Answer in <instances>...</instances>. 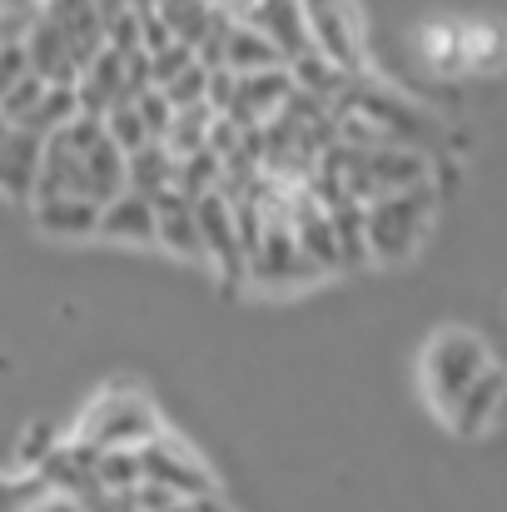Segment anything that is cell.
Instances as JSON below:
<instances>
[{
    "label": "cell",
    "instance_id": "cell-1",
    "mask_svg": "<svg viewBox=\"0 0 507 512\" xmlns=\"http://www.w3.org/2000/svg\"><path fill=\"white\" fill-rule=\"evenodd\" d=\"M165 433L155 403L140 388H105L80 418H75V443L95 448V453H140L145 443H155Z\"/></svg>",
    "mask_w": 507,
    "mask_h": 512
},
{
    "label": "cell",
    "instance_id": "cell-2",
    "mask_svg": "<svg viewBox=\"0 0 507 512\" xmlns=\"http://www.w3.org/2000/svg\"><path fill=\"white\" fill-rule=\"evenodd\" d=\"M488 368H493V353H488V343L478 339L473 329H443V334H433L428 348H423L418 378H423L428 403L448 418L453 403H458Z\"/></svg>",
    "mask_w": 507,
    "mask_h": 512
},
{
    "label": "cell",
    "instance_id": "cell-3",
    "mask_svg": "<svg viewBox=\"0 0 507 512\" xmlns=\"http://www.w3.org/2000/svg\"><path fill=\"white\" fill-rule=\"evenodd\" d=\"M433 209H438L433 184L363 204V244H368V259H383V264L408 259V254L423 244V234H428V224H433Z\"/></svg>",
    "mask_w": 507,
    "mask_h": 512
},
{
    "label": "cell",
    "instance_id": "cell-4",
    "mask_svg": "<svg viewBox=\"0 0 507 512\" xmlns=\"http://www.w3.org/2000/svg\"><path fill=\"white\" fill-rule=\"evenodd\" d=\"M140 473H145L150 488H165V493H174L179 503L219 498V478H214V473H209L184 443H174L169 433H160L155 443L140 448Z\"/></svg>",
    "mask_w": 507,
    "mask_h": 512
},
{
    "label": "cell",
    "instance_id": "cell-5",
    "mask_svg": "<svg viewBox=\"0 0 507 512\" xmlns=\"http://www.w3.org/2000/svg\"><path fill=\"white\" fill-rule=\"evenodd\" d=\"M194 229H199V259L219 274V284H244V244H239L234 204L224 194H204L194 204Z\"/></svg>",
    "mask_w": 507,
    "mask_h": 512
},
{
    "label": "cell",
    "instance_id": "cell-6",
    "mask_svg": "<svg viewBox=\"0 0 507 512\" xmlns=\"http://www.w3.org/2000/svg\"><path fill=\"white\" fill-rule=\"evenodd\" d=\"M304 25H309V50L324 55L348 80H358V70H363L358 15L348 5H304Z\"/></svg>",
    "mask_w": 507,
    "mask_h": 512
},
{
    "label": "cell",
    "instance_id": "cell-7",
    "mask_svg": "<svg viewBox=\"0 0 507 512\" xmlns=\"http://www.w3.org/2000/svg\"><path fill=\"white\" fill-rule=\"evenodd\" d=\"M249 30H259L274 50H279V60L284 65H294L304 50H309V25H304V5H294V0H264V5H239L234 10Z\"/></svg>",
    "mask_w": 507,
    "mask_h": 512
},
{
    "label": "cell",
    "instance_id": "cell-8",
    "mask_svg": "<svg viewBox=\"0 0 507 512\" xmlns=\"http://www.w3.org/2000/svg\"><path fill=\"white\" fill-rule=\"evenodd\" d=\"M40 155H45V140H35L25 130H5V140H0V199H10L20 209L35 204Z\"/></svg>",
    "mask_w": 507,
    "mask_h": 512
},
{
    "label": "cell",
    "instance_id": "cell-9",
    "mask_svg": "<svg viewBox=\"0 0 507 512\" xmlns=\"http://www.w3.org/2000/svg\"><path fill=\"white\" fill-rule=\"evenodd\" d=\"M120 100H130V90H125V55H115V50L105 45V50L75 75V110L105 120V110L120 105Z\"/></svg>",
    "mask_w": 507,
    "mask_h": 512
},
{
    "label": "cell",
    "instance_id": "cell-10",
    "mask_svg": "<svg viewBox=\"0 0 507 512\" xmlns=\"http://www.w3.org/2000/svg\"><path fill=\"white\" fill-rule=\"evenodd\" d=\"M219 70H229L234 80L239 75H259V70H289L284 60H279V50L259 35V30H249L239 15H229V5H224V40H219Z\"/></svg>",
    "mask_w": 507,
    "mask_h": 512
},
{
    "label": "cell",
    "instance_id": "cell-11",
    "mask_svg": "<svg viewBox=\"0 0 507 512\" xmlns=\"http://www.w3.org/2000/svg\"><path fill=\"white\" fill-rule=\"evenodd\" d=\"M503 398H507V373L493 363V368H488V373H483V378H478L458 403H453V413H448L443 423H448L458 438H483V433L493 428V418H498V403H503Z\"/></svg>",
    "mask_w": 507,
    "mask_h": 512
},
{
    "label": "cell",
    "instance_id": "cell-12",
    "mask_svg": "<svg viewBox=\"0 0 507 512\" xmlns=\"http://www.w3.org/2000/svg\"><path fill=\"white\" fill-rule=\"evenodd\" d=\"M30 214H35V229L50 234V239H95V229H100V204L75 199V194L35 199Z\"/></svg>",
    "mask_w": 507,
    "mask_h": 512
},
{
    "label": "cell",
    "instance_id": "cell-13",
    "mask_svg": "<svg viewBox=\"0 0 507 512\" xmlns=\"http://www.w3.org/2000/svg\"><path fill=\"white\" fill-rule=\"evenodd\" d=\"M150 209H155V244L169 249L174 259H199V229H194V204L184 199V194H155L150 199Z\"/></svg>",
    "mask_w": 507,
    "mask_h": 512
},
{
    "label": "cell",
    "instance_id": "cell-14",
    "mask_svg": "<svg viewBox=\"0 0 507 512\" xmlns=\"http://www.w3.org/2000/svg\"><path fill=\"white\" fill-rule=\"evenodd\" d=\"M100 239H115V244H155V209L150 199L140 194H120L100 209Z\"/></svg>",
    "mask_w": 507,
    "mask_h": 512
},
{
    "label": "cell",
    "instance_id": "cell-15",
    "mask_svg": "<svg viewBox=\"0 0 507 512\" xmlns=\"http://www.w3.org/2000/svg\"><path fill=\"white\" fill-rule=\"evenodd\" d=\"M458 50H463V70L493 75L507 65V25L498 20H458Z\"/></svg>",
    "mask_w": 507,
    "mask_h": 512
},
{
    "label": "cell",
    "instance_id": "cell-16",
    "mask_svg": "<svg viewBox=\"0 0 507 512\" xmlns=\"http://www.w3.org/2000/svg\"><path fill=\"white\" fill-rule=\"evenodd\" d=\"M160 10V20H165L169 40L174 45H184V50H204L209 45V35H214V25H219V5H189V0H160L155 5Z\"/></svg>",
    "mask_w": 507,
    "mask_h": 512
},
{
    "label": "cell",
    "instance_id": "cell-17",
    "mask_svg": "<svg viewBox=\"0 0 507 512\" xmlns=\"http://www.w3.org/2000/svg\"><path fill=\"white\" fill-rule=\"evenodd\" d=\"M80 179H85V189H80V194H85L90 204H100V209H105L110 199H120V194H125V155H120L110 140H100V145L80 160Z\"/></svg>",
    "mask_w": 507,
    "mask_h": 512
},
{
    "label": "cell",
    "instance_id": "cell-18",
    "mask_svg": "<svg viewBox=\"0 0 507 512\" xmlns=\"http://www.w3.org/2000/svg\"><path fill=\"white\" fill-rule=\"evenodd\" d=\"M165 189H174V155L165 145H145V150L125 155V194L155 199Z\"/></svg>",
    "mask_w": 507,
    "mask_h": 512
},
{
    "label": "cell",
    "instance_id": "cell-19",
    "mask_svg": "<svg viewBox=\"0 0 507 512\" xmlns=\"http://www.w3.org/2000/svg\"><path fill=\"white\" fill-rule=\"evenodd\" d=\"M289 80H294V90L299 95H309V100H319V105H329V100H338L353 80L343 75V70H334L324 55H314V50H304L294 65H289Z\"/></svg>",
    "mask_w": 507,
    "mask_h": 512
},
{
    "label": "cell",
    "instance_id": "cell-20",
    "mask_svg": "<svg viewBox=\"0 0 507 512\" xmlns=\"http://www.w3.org/2000/svg\"><path fill=\"white\" fill-rule=\"evenodd\" d=\"M418 50H423L428 70H438V75H458V70H463L458 20H423V25H418Z\"/></svg>",
    "mask_w": 507,
    "mask_h": 512
},
{
    "label": "cell",
    "instance_id": "cell-21",
    "mask_svg": "<svg viewBox=\"0 0 507 512\" xmlns=\"http://www.w3.org/2000/svg\"><path fill=\"white\" fill-rule=\"evenodd\" d=\"M75 115H80V110H75V85H45V95H40L35 115H30L20 130H25V135H35V140H50V135H60Z\"/></svg>",
    "mask_w": 507,
    "mask_h": 512
},
{
    "label": "cell",
    "instance_id": "cell-22",
    "mask_svg": "<svg viewBox=\"0 0 507 512\" xmlns=\"http://www.w3.org/2000/svg\"><path fill=\"white\" fill-rule=\"evenodd\" d=\"M209 125H214V110L209 105H194V110H174V120H169V135L160 140L174 160H189V155H199L204 150V140H209Z\"/></svg>",
    "mask_w": 507,
    "mask_h": 512
},
{
    "label": "cell",
    "instance_id": "cell-23",
    "mask_svg": "<svg viewBox=\"0 0 507 512\" xmlns=\"http://www.w3.org/2000/svg\"><path fill=\"white\" fill-rule=\"evenodd\" d=\"M140 483H145V473H140V453H100V458H95V488H100V493L130 498Z\"/></svg>",
    "mask_w": 507,
    "mask_h": 512
},
{
    "label": "cell",
    "instance_id": "cell-24",
    "mask_svg": "<svg viewBox=\"0 0 507 512\" xmlns=\"http://www.w3.org/2000/svg\"><path fill=\"white\" fill-rule=\"evenodd\" d=\"M100 125H105V140H110L120 155H135V150L155 145V140L145 135V125H140V110H135V100H120V105H110Z\"/></svg>",
    "mask_w": 507,
    "mask_h": 512
},
{
    "label": "cell",
    "instance_id": "cell-25",
    "mask_svg": "<svg viewBox=\"0 0 507 512\" xmlns=\"http://www.w3.org/2000/svg\"><path fill=\"white\" fill-rule=\"evenodd\" d=\"M329 219H334L343 269H353V264H368V244H363V204L343 199V204H334V209H329Z\"/></svg>",
    "mask_w": 507,
    "mask_h": 512
},
{
    "label": "cell",
    "instance_id": "cell-26",
    "mask_svg": "<svg viewBox=\"0 0 507 512\" xmlns=\"http://www.w3.org/2000/svg\"><path fill=\"white\" fill-rule=\"evenodd\" d=\"M50 498L40 473H0V512H40Z\"/></svg>",
    "mask_w": 507,
    "mask_h": 512
},
{
    "label": "cell",
    "instance_id": "cell-27",
    "mask_svg": "<svg viewBox=\"0 0 507 512\" xmlns=\"http://www.w3.org/2000/svg\"><path fill=\"white\" fill-rule=\"evenodd\" d=\"M204 90H209V70L194 60L184 75H174V80H169L160 95L169 100V110H194V105H204Z\"/></svg>",
    "mask_w": 507,
    "mask_h": 512
},
{
    "label": "cell",
    "instance_id": "cell-28",
    "mask_svg": "<svg viewBox=\"0 0 507 512\" xmlns=\"http://www.w3.org/2000/svg\"><path fill=\"white\" fill-rule=\"evenodd\" d=\"M60 438H65V433H60L55 423H45V418H40L35 428H25V438H20V448H15V453H20V468H25V473H35V468L60 448Z\"/></svg>",
    "mask_w": 507,
    "mask_h": 512
},
{
    "label": "cell",
    "instance_id": "cell-29",
    "mask_svg": "<svg viewBox=\"0 0 507 512\" xmlns=\"http://www.w3.org/2000/svg\"><path fill=\"white\" fill-rule=\"evenodd\" d=\"M135 110H140V125H145V135L160 145L169 135V120H174V110H169V100L160 90H145V95H135Z\"/></svg>",
    "mask_w": 507,
    "mask_h": 512
},
{
    "label": "cell",
    "instance_id": "cell-30",
    "mask_svg": "<svg viewBox=\"0 0 507 512\" xmlns=\"http://www.w3.org/2000/svg\"><path fill=\"white\" fill-rule=\"evenodd\" d=\"M30 75V60H25V45H0V100Z\"/></svg>",
    "mask_w": 507,
    "mask_h": 512
},
{
    "label": "cell",
    "instance_id": "cell-31",
    "mask_svg": "<svg viewBox=\"0 0 507 512\" xmlns=\"http://www.w3.org/2000/svg\"><path fill=\"white\" fill-rule=\"evenodd\" d=\"M169 512H229L219 498H194V503H174Z\"/></svg>",
    "mask_w": 507,
    "mask_h": 512
},
{
    "label": "cell",
    "instance_id": "cell-32",
    "mask_svg": "<svg viewBox=\"0 0 507 512\" xmlns=\"http://www.w3.org/2000/svg\"><path fill=\"white\" fill-rule=\"evenodd\" d=\"M40 512H85V508H80V503H70V498H50Z\"/></svg>",
    "mask_w": 507,
    "mask_h": 512
},
{
    "label": "cell",
    "instance_id": "cell-33",
    "mask_svg": "<svg viewBox=\"0 0 507 512\" xmlns=\"http://www.w3.org/2000/svg\"><path fill=\"white\" fill-rule=\"evenodd\" d=\"M0 140H5V125H0Z\"/></svg>",
    "mask_w": 507,
    "mask_h": 512
}]
</instances>
